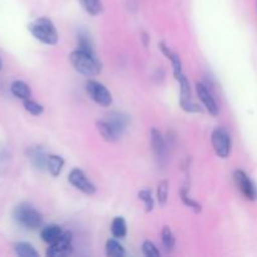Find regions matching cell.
I'll return each instance as SVG.
<instances>
[{"mask_svg":"<svg viewBox=\"0 0 257 257\" xmlns=\"http://www.w3.org/2000/svg\"><path fill=\"white\" fill-rule=\"evenodd\" d=\"M30 34L39 40L40 43L47 45H55L59 40V35H58L57 28L53 24L52 20L49 18H38V19L33 20L28 25Z\"/></svg>","mask_w":257,"mask_h":257,"instance_id":"6da1fadb","label":"cell"},{"mask_svg":"<svg viewBox=\"0 0 257 257\" xmlns=\"http://www.w3.org/2000/svg\"><path fill=\"white\" fill-rule=\"evenodd\" d=\"M69 59L74 69L85 77H95L100 73V63L95 54H89L77 49L72 52Z\"/></svg>","mask_w":257,"mask_h":257,"instance_id":"7a4b0ae2","label":"cell"},{"mask_svg":"<svg viewBox=\"0 0 257 257\" xmlns=\"http://www.w3.org/2000/svg\"><path fill=\"white\" fill-rule=\"evenodd\" d=\"M14 218L27 230H38L43 226V216L29 203H20L14 210Z\"/></svg>","mask_w":257,"mask_h":257,"instance_id":"3957f363","label":"cell"},{"mask_svg":"<svg viewBox=\"0 0 257 257\" xmlns=\"http://www.w3.org/2000/svg\"><path fill=\"white\" fill-rule=\"evenodd\" d=\"M211 142H212V147L215 150L216 155L220 158H227L231 153V136L225 128L217 127L212 131L211 135Z\"/></svg>","mask_w":257,"mask_h":257,"instance_id":"277c9868","label":"cell"},{"mask_svg":"<svg viewBox=\"0 0 257 257\" xmlns=\"http://www.w3.org/2000/svg\"><path fill=\"white\" fill-rule=\"evenodd\" d=\"M85 90L88 95L102 107H109L113 103V97L109 90L97 80H88L85 84Z\"/></svg>","mask_w":257,"mask_h":257,"instance_id":"5b68a950","label":"cell"},{"mask_svg":"<svg viewBox=\"0 0 257 257\" xmlns=\"http://www.w3.org/2000/svg\"><path fill=\"white\" fill-rule=\"evenodd\" d=\"M233 180H235L236 186L238 190L241 191L243 196L247 198L248 201H255L257 198V187L251 180L250 176L242 170H236L233 172Z\"/></svg>","mask_w":257,"mask_h":257,"instance_id":"8992f818","label":"cell"},{"mask_svg":"<svg viewBox=\"0 0 257 257\" xmlns=\"http://www.w3.org/2000/svg\"><path fill=\"white\" fill-rule=\"evenodd\" d=\"M68 181H69L73 187H75L78 191L88 196H92L97 192V187L94 186V183L90 182L87 176H85V173L79 168H73L70 171L69 176H68Z\"/></svg>","mask_w":257,"mask_h":257,"instance_id":"52a82bcc","label":"cell"},{"mask_svg":"<svg viewBox=\"0 0 257 257\" xmlns=\"http://www.w3.org/2000/svg\"><path fill=\"white\" fill-rule=\"evenodd\" d=\"M72 241L73 233L70 231H65L60 235V237L53 243H50L49 248L47 250V256L58 257L67 256L72 252Z\"/></svg>","mask_w":257,"mask_h":257,"instance_id":"ba28073f","label":"cell"},{"mask_svg":"<svg viewBox=\"0 0 257 257\" xmlns=\"http://www.w3.org/2000/svg\"><path fill=\"white\" fill-rule=\"evenodd\" d=\"M104 120L109 124L113 132L115 133V136L119 138L124 133V131L127 130L130 117L122 112H110Z\"/></svg>","mask_w":257,"mask_h":257,"instance_id":"9c48e42d","label":"cell"},{"mask_svg":"<svg viewBox=\"0 0 257 257\" xmlns=\"http://www.w3.org/2000/svg\"><path fill=\"white\" fill-rule=\"evenodd\" d=\"M196 92H197V97L200 98V100L202 102L203 107L208 110V113L212 115L218 114V105L216 103L215 98L212 97V94L210 93V90L207 89L205 84L202 83H197L196 84Z\"/></svg>","mask_w":257,"mask_h":257,"instance_id":"30bf717a","label":"cell"},{"mask_svg":"<svg viewBox=\"0 0 257 257\" xmlns=\"http://www.w3.org/2000/svg\"><path fill=\"white\" fill-rule=\"evenodd\" d=\"M158 47H160L161 52L166 55V58H167V59L171 62V64H172L173 75H175L176 79H178L181 75L185 74V73H183L182 62H181V58L178 57V54H176V53L173 52V50L171 49L165 42H161L160 44H158Z\"/></svg>","mask_w":257,"mask_h":257,"instance_id":"8fae6325","label":"cell"},{"mask_svg":"<svg viewBox=\"0 0 257 257\" xmlns=\"http://www.w3.org/2000/svg\"><path fill=\"white\" fill-rule=\"evenodd\" d=\"M28 158L30 160V162L33 163L37 170L44 171L47 170V162H48V156L45 153V151L43 150L39 146H35V147H30L27 151Z\"/></svg>","mask_w":257,"mask_h":257,"instance_id":"7c38bea8","label":"cell"},{"mask_svg":"<svg viewBox=\"0 0 257 257\" xmlns=\"http://www.w3.org/2000/svg\"><path fill=\"white\" fill-rule=\"evenodd\" d=\"M151 145H152V150L158 160L165 158V155H166L165 140H163L162 137V133H161L158 130H156V128H152V130H151Z\"/></svg>","mask_w":257,"mask_h":257,"instance_id":"4fadbf2b","label":"cell"},{"mask_svg":"<svg viewBox=\"0 0 257 257\" xmlns=\"http://www.w3.org/2000/svg\"><path fill=\"white\" fill-rule=\"evenodd\" d=\"M62 233L63 231L62 228H60V226L52 223V225L44 226V227L42 228V231H40V237H42V240L44 241V242L50 245V243H53L54 241H57Z\"/></svg>","mask_w":257,"mask_h":257,"instance_id":"5bb4252c","label":"cell"},{"mask_svg":"<svg viewBox=\"0 0 257 257\" xmlns=\"http://www.w3.org/2000/svg\"><path fill=\"white\" fill-rule=\"evenodd\" d=\"M10 90H12L13 94L15 95L19 99L25 100L29 99L32 97V90H30V87L23 80H15V82L12 83L10 85Z\"/></svg>","mask_w":257,"mask_h":257,"instance_id":"9a60e30c","label":"cell"},{"mask_svg":"<svg viewBox=\"0 0 257 257\" xmlns=\"http://www.w3.org/2000/svg\"><path fill=\"white\" fill-rule=\"evenodd\" d=\"M64 160L63 157L58 155H49L48 156V162H47V170L49 171L50 175L53 177H58L62 173L63 167H64Z\"/></svg>","mask_w":257,"mask_h":257,"instance_id":"2e32d148","label":"cell"},{"mask_svg":"<svg viewBox=\"0 0 257 257\" xmlns=\"http://www.w3.org/2000/svg\"><path fill=\"white\" fill-rule=\"evenodd\" d=\"M110 231H112L113 237L115 238H124L127 235V223L123 217H115L112 221V225H110Z\"/></svg>","mask_w":257,"mask_h":257,"instance_id":"e0dca14e","label":"cell"},{"mask_svg":"<svg viewBox=\"0 0 257 257\" xmlns=\"http://www.w3.org/2000/svg\"><path fill=\"white\" fill-rule=\"evenodd\" d=\"M105 253L109 257H123L125 255V251L123 246L114 238H109L105 242Z\"/></svg>","mask_w":257,"mask_h":257,"instance_id":"ac0fdd59","label":"cell"},{"mask_svg":"<svg viewBox=\"0 0 257 257\" xmlns=\"http://www.w3.org/2000/svg\"><path fill=\"white\" fill-rule=\"evenodd\" d=\"M15 253L20 257H38L39 253L29 242H18L14 245Z\"/></svg>","mask_w":257,"mask_h":257,"instance_id":"d6986e66","label":"cell"},{"mask_svg":"<svg viewBox=\"0 0 257 257\" xmlns=\"http://www.w3.org/2000/svg\"><path fill=\"white\" fill-rule=\"evenodd\" d=\"M97 128H98V131H99L100 136H102V137L104 138L107 142H114V141L118 140V137L115 136V133L113 132L112 128L109 127V124H108L104 119L98 120Z\"/></svg>","mask_w":257,"mask_h":257,"instance_id":"ffe728a7","label":"cell"},{"mask_svg":"<svg viewBox=\"0 0 257 257\" xmlns=\"http://www.w3.org/2000/svg\"><path fill=\"white\" fill-rule=\"evenodd\" d=\"M161 237H162V245L166 251H172L175 247L176 238L173 235L172 230L168 226H163L162 232H161Z\"/></svg>","mask_w":257,"mask_h":257,"instance_id":"44dd1931","label":"cell"},{"mask_svg":"<svg viewBox=\"0 0 257 257\" xmlns=\"http://www.w3.org/2000/svg\"><path fill=\"white\" fill-rule=\"evenodd\" d=\"M80 4H82L83 9L88 13V14L95 15L99 14L102 12V2L100 0H79Z\"/></svg>","mask_w":257,"mask_h":257,"instance_id":"7402d4cb","label":"cell"},{"mask_svg":"<svg viewBox=\"0 0 257 257\" xmlns=\"http://www.w3.org/2000/svg\"><path fill=\"white\" fill-rule=\"evenodd\" d=\"M181 195V200H182V202L185 203L187 207H190L191 210L193 211L195 213H200L201 211H202V207H201V205L198 202H196L195 200H192V198L188 196V192H187V188L183 187L182 190H181L180 192Z\"/></svg>","mask_w":257,"mask_h":257,"instance_id":"603a6c76","label":"cell"},{"mask_svg":"<svg viewBox=\"0 0 257 257\" xmlns=\"http://www.w3.org/2000/svg\"><path fill=\"white\" fill-rule=\"evenodd\" d=\"M168 187L170 183L167 180H162L157 186V201L160 206H165L168 200Z\"/></svg>","mask_w":257,"mask_h":257,"instance_id":"cb8c5ba5","label":"cell"},{"mask_svg":"<svg viewBox=\"0 0 257 257\" xmlns=\"http://www.w3.org/2000/svg\"><path fill=\"white\" fill-rule=\"evenodd\" d=\"M138 198H140L141 201H143V203H145L146 212H151V211L153 210V207H155V201H153L151 190H148V188L141 190L140 192H138Z\"/></svg>","mask_w":257,"mask_h":257,"instance_id":"d4e9b609","label":"cell"},{"mask_svg":"<svg viewBox=\"0 0 257 257\" xmlns=\"http://www.w3.org/2000/svg\"><path fill=\"white\" fill-rule=\"evenodd\" d=\"M23 105H24L25 110L29 112L32 115H40L44 112V107L42 104H39L38 102H35V100H32L30 98L29 99L23 100Z\"/></svg>","mask_w":257,"mask_h":257,"instance_id":"484cf974","label":"cell"},{"mask_svg":"<svg viewBox=\"0 0 257 257\" xmlns=\"http://www.w3.org/2000/svg\"><path fill=\"white\" fill-rule=\"evenodd\" d=\"M78 49L89 53V54H94V49H93V45L87 34L78 35Z\"/></svg>","mask_w":257,"mask_h":257,"instance_id":"4316f807","label":"cell"},{"mask_svg":"<svg viewBox=\"0 0 257 257\" xmlns=\"http://www.w3.org/2000/svg\"><path fill=\"white\" fill-rule=\"evenodd\" d=\"M142 251L147 257H160V250L156 247L155 243L150 240H146L142 245Z\"/></svg>","mask_w":257,"mask_h":257,"instance_id":"83f0119b","label":"cell"},{"mask_svg":"<svg viewBox=\"0 0 257 257\" xmlns=\"http://www.w3.org/2000/svg\"><path fill=\"white\" fill-rule=\"evenodd\" d=\"M148 38H150V37H148L146 33H142V39H143V44H145V45H148V43H147Z\"/></svg>","mask_w":257,"mask_h":257,"instance_id":"f1b7e54d","label":"cell"},{"mask_svg":"<svg viewBox=\"0 0 257 257\" xmlns=\"http://www.w3.org/2000/svg\"><path fill=\"white\" fill-rule=\"evenodd\" d=\"M2 67H3V63H2V59H0V70H2Z\"/></svg>","mask_w":257,"mask_h":257,"instance_id":"f546056e","label":"cell"}]
</instances>
